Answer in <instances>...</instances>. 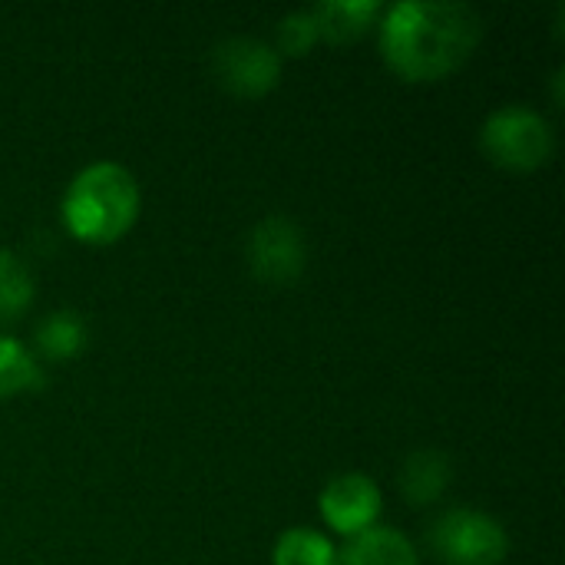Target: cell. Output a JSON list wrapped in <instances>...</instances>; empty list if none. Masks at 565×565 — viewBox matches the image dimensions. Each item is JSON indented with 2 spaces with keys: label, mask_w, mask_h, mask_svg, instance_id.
<instances>
[{
  "label": "cell",
  "mask_w": 565,
  "mask_h": 565,
  "mask_svg": "<svg viewBox=\"0 0 565 565\" xmlns=\"http://www.w3.org/2000/svg\"><path fill=\"white\" fill-rule=\"evenodd\" d=\"M483 40V17L460 0H397L381 13V56L407 83L457 73Z\"/></svg>",
  "instance_id": "1"
},
{
  "label": "cell",
  "mask_w": 565,
  "mask_h": 565,
  "mask_svg": "<svg viewBox=\"0 0 565 565\" xmlns=\"http://www.w3.org/2000/svg\"><path fill=\"white\" fill-rule=\"evenodd\" d=\"M139 182L136 175L109 159L79 169L60 202L66 232L86 245L119 242L139 218Z\"/></svg>",
  "instance_id": "2"
},
{
  "label": "cell",
  "mask_w": 565,
  "mask_h": 565,
  "mask_svg": "<svg viewBox=\"0 0 565 565\" xmlns=\"http://www.w3.org/2000/svg\"><path fill=\"white\" fill-rule=\"evenodd\" d=\"M480 152L507 172H536L556 152V129L540 109L510 103L483 119Z\"/></svg>",
  "instance_id": "3"
},
{
  "label": "cell",
  "mask_w": 565,
  "mask_h": 565,
  "mask_svg": "<svg viewBox=\"0 0 565 565\" xmlns=\"http://www.w3.org/2000/svg\"><path fill=\"white\" fill-rule=\"evenodd\" d=\"M427 543L444 565H503L510 556L507 526L480 510H447L434 520Z\"/></svg>",
  "instance_id": "4"
},
{
  "label": "cell",
  "mask_w": 565,
  "mask_h": 565,
  "mask_svg": "<svg viewBox=\"0 0 565 565\" xmlns=\"http://www.w3.org/2000/svg\"><path fill=\"white\" fill-rule=\"evenodd\" d=\"M281 63L285 60L278 56V50L258 36H228L212 53V70L218 83L242 99H258L271 93L281 83Z\"/></svg>",
  "instance_id": "5"
},
{
  "label": "cell",
  "mask_w": 565,
  "mask_h": 565,
  "mask_svg": "<svg viewBox=\"0 0 565 565\" xmlns=\"http://www.w3.org/2000/svg\"><path fill=\"white\" fill-rule=\"evenodd\" d=\"M245 255L258 281L291 285L301 278L308 265V242H305V232L288 215H268L252 228Z\"/></svg>",
  "instance_id": "6"
},
{
  "label": "cell",
  "mask_w": 565,
  "mask_h": 565,
  "mask_svg": "<svg viewBox=\"0 0 565 565\" xmlns=\"http://www.w3.org/2000/svg\"><path fill=\"white\" fill-rule=\"evenodd\" d=\"M318 513L328 523V530L351 540L381 523L384 497H381V487L374 483V477H367L361 470L338 473L318 493Z\"/></svg>",
  "instance_id": "7"
},
{
  "label": "cell",
  "mask_w": 565,
  "mask_h": 565,
  "mask_svg": "<svg viewBox=\"0 0 565 565\" xmlns=\"http://www.w3.org/2000/svg\"><path fill=\"white\" fill-rule=\"evenodd\" d=\"M381 13H384V7L377 0H321L311 7L318 36L334 46L361 40L381 20Z\"/></svg>",
  "instance_id": "8"
},
{
  "label": "cell",
  "mask_w": 565,
  "mask_h": 565,
  "mask_svg": "<svg viewBox=\"0 0 565 565\" xmlns=\"http://www.w3.org/2000/svg\"><path fill=\"white\" fill-rule=\"evenodd\" d=\"M341 565H420L417 546L394 526H371L338 550Z\"/></svg>",
  "instance_id": "9"
},
{
  "label": "cell",
  "mask_w": 565,
  "mask_h": 565,
  "mask_svg": "<svg viewBox=\"0 0 565 565\" xmlns=\"http://www.w3.org/2000/svg\"><path fill=\"white\" fill-rule=\"evenodd\" d=\"M450 477H454V467L440 450H417L401 467V493L414 507H430L444 497V490L450 487Z\"/></svg>",
  "instance_id": "10"
},
{
  "label": "cell",
  "mask_w": 565,
  "mask_h": 565,
  "mask_svg": "<svg viewBox=\"0 0 565 565\" xmlns=\"http://www.w3.org/2000/svg\"><path fill=\"white\" fill-rule=\"evenodd\" d=\"M86 338H89L86 318L79 311H73V308L50 311L36 324V331H33V344H36V351L46 361H70V358H76L86 348Z\"/></svg>",
  "instance_id": "11"
},
{
  "label": "cell",
  "mask_w": 565,
  "mask_h": 565,
  "mask_svg": "<svg viewBox=\"0 0 565 565\" xmlns=\"http://www.w3.org/2000/svg\"><path fill=\"white\" fill-rule=\"evenodd\" d=\"M271 565H341V556L321 530L291 526L275 540Z\"/></svg>",
  "instance_id": "12"
},
{
  "label": "cell",
  "mask_w": 565,
  "mask_h": 565,
  "mask_svg": "<svg viewBox=\"0 0 565 565\" xmlns=\"http://www.w3.org/2000/svg\"><path fill=\"white\" fill-rule=\"evenodd\" d=\"M33 295H36V281L30 265L17 252L0 248V324L23 318L33 305Z\"/></svg>",
  "instance_id": "13"
},
{
  "label": "cell",
  "mask_w": 565,
  "mask_h": 565,
  "mask_svg": "<svg viewBox=\"0 0 565 565\" xmlns=\"http://www.w3.org/2000/svg\"><path fill=\"white\" fill-rule=\"evenodd\" d=\"M36 387H43V371L36 364V354L23 341L0 334V401Z\"/></svg>",
  "instance_id": "14"
},
{
  "label": "cell",
  "mask_w": 565,
  "mask_h": 565,
  "mask_svg": "<svg viewBox=\"0 0 565 565\" xmlns=\"http://www.w3.org/2000/svg\"><path fill=\"white\" fill-rule=\"evenodd\" d=\"M318 23L311 10H291L278 20V56H308L318 46Z\"/></svg>",
  "instance_id": "15"
},
{
  "label": "cell",
  "mask_w": 565,
  "mask_h": 565,
  "mask_svg": "<svg viewBox=\"0 0 565 565\" xmlns=\"http://www.w3.org/2000/svg\"><path fill=\"white\" fill-rule=\"evenodd\" d=\"M553 103L563 106V70L553 73Z\"/></svg>",
  "instance_id": "16"
}]
</instances>
